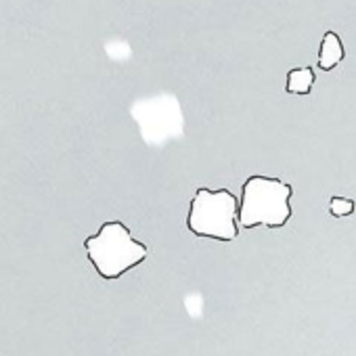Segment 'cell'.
<instances>
[{
	"label": "cell",
	"mask_w": 356,
	"mask_h": 356,
	"mask_svg": "<svg viewBox=\"0 0 356 356\" xmlns=\"http://www.w3.org/2000/svg\"><path fill=\"white\" fill-rule=\"evenodd\" d=\"M293 195L291 185L279 178L252 176L243 185V197L239 204V225L243 229L268 227L279 229L291 218L289 200Z\"/></svg>",
	"instance_id": "1"
},
{
	"label": "cell",
	"mask_w": 356,
	"mask_h": 356,
	"mask_svg": "<svg viewBox=\"0 0 356 356\" xmlns=\"http://www.w3.org/2000/svg\"><path fill=\"white\" fill-rule=\"evenodd\" d=\"M84 248L97 273L107 281L120 279L147 258V248L134 241L130 231L118 220L105 222L97 235L84 241Z\"/></svg>",
	"instance_id": "2"
},
{
	"label": "cell",
	"mask_w": 356,
	"mask_h": 356,
	"mask_svg": "<svg viewBox=\"0 0 356 356\" xmlns=\"http://www.w3.org/2000/svg\"><path fill=\"white\" fill-rule=\"evenodd\" d=\"M239 202L227 189H200L191 202L187 227L193 235L218 241H233L239 233Z\"/></svg>",
	"instance_id": "3"
},
{
	"label": "cell",
	"mask_w": 356,
	"mask_h": 356,
	"mask_svg": "<svg viewBox=\"0 0 356 356\" xmlns=\"http://www.w3.org/2000/svg\"><path fill=\"white\" fill-rule=\"evenodd\" d=\"M343 59V47H341V40L337 38V34L333 32H327L323 42H321V51H318V67L329 72L333 70L337 63H341Z\"/></svg>",
	"instance_id": "4"
},
{
	"label": "cell",
	"mask_w": 356,
	"mask_h": 356,
	"mask_svg": "<svg viewBox=\"0 0 356 356\" xmlns=\"http://www.w3.org/2000/svg\"><path fill=\"white\" fill-rule=\"evenodd\" d=\"M314 84V74L310 67L291 70L287 74V92L291 95H308Z\"/></svg>",
	"instance_id": "5"
},
{
	"label": "cell",
	"mask_w": 356,
	"mask_h": 356,
	"mask_svg": "<svg viewBox=\"0 0 356 356\" xmlns=\"http://www.w3.org/2000/svg\"><path fill=\"white\" fill-rule=\"evenodd\" d=\"M329 212H331L335 218L348 216V214L354 212V202H352V200H346V197H331V202H329Z\"/></svg>",
	"instance_id": "6"
}]
</instances>
